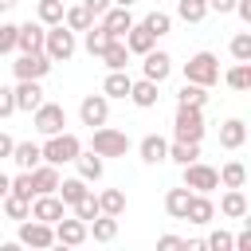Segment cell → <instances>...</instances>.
Wrapping results in <instances>:
<instances>
[{
	"label": "cell",
	"instance_id": "7a4b0ae2",
	"mask_svg": "<svg viewBox=\"0 0 251 251\" xmlns=\"http://www.w3.org/2000/svg\"><path fill=\"white\" fill-rule=\"evenodd\" d=\"M75 31L67 27V24H51L47 27V35H43V55L51 59V63H67L71 55H75Z\"/></svg>",
	"mask_w": 251,
	"mask_h": 251
},
{
	"label": "cell",
	"instance_id": "60d3db41",
	"mask_svg": "<svg viewBox=\"0 0 251 251\" xmlns=\"http://www.w3.org/2000/svg\"><path fill=\"white\" fill-rule=\"evenodd\" d=\"M141 24H145V27H149V31H153V35H157V39H161V35H169V31H173V16H169V12H149V16H145V20H141Z\"/></svg>",
	"mask_w": 251,
	"mask_h": 251
},
{
	"label": "cell",
	"instance_id": "b9f144b4",
	"mask_svg": "<svg viewBox=\"0 0 251 251\" xmlns=\"http://www.w3.org/2000/svg\"><path fill=\"white\" fill-rule=\"evenodd\" d=\"M231 55H235V63H251V31H239L231 39Z\"/></svg>",
	"mask_w": 251,
	"mask_h": 251
},
{
	"label": "cell",
	"instance_id": "5bb4252c",
	"mask_svg": "<svg viewBox=\"0 0 251 251\" xmlns=\"http://www.w3.org/2000/svg\"><path fill=\"white\" fill-rule=\"evenodd\" d=\"M12 94H16V110H24V114H31V110L43 102V86H39V78H16Z\"/></svg>",
	"mask_w": 251,
	"mask_h": 251
},
{
	"label": "cell",
	"instance_id": "7c38bea8",
	"mask_svg": "<svg viewBox=\"0 0 251 251\" xmlns=\"http://www.w3.org/2000/svg\"><path fill=\"white\" fill-rule=\"evenodd\" d=\"M31 216L43 224H55L67 216V204L59 200V192H39V196H31Z\"/></svg>",
	"mask_w": 251,
	"mask_h": 251
},
{
	"label": "cell",
	"instance_id": "603a6c76",
	"mask_svg": "<svg viewBox=\"0 0 251 251\" xmlns=\"http://www.w3.org/2000/svg\"><path fill=\"white\" fill-rule=\"evenodd\" d=\"M157 82H149V78H133L129 82V102L133 106H141V110H149V106H157Z\"/></svg>",
	"mask_w": 251,
	"mask_h": 251
},
{
	"label": "cell",
	"instance_id": "c3c4849f",
	"mask_svg": "<svg viewBox=\"0 0 251 251\" xmlns=\"http://www.w3.org/2000/svg\"><path fill=\"white\" fill-rule=\"evenodd\" d=\"M157 247H161V251H184V239H180V235H161Z\"/></svg>",
	"mask_w": 251,
	"mask_h": 251
},
{
	"label": "cell",
	"instance_id": "d6986e66",
	"mask_svg": "<svg viewBox=\"0 0 251 251\" xmlns=\"http://www.w3.org/2000/svg\"><path fill=\"white\" fill-rule=\"evenodd\" d=\"M137 153H141V161H145V165H161V161L169 157V141H165L161 133H145V137H141V145H137Z\"/></svg>",
	"mask_w": 251,
	"mask_h": 251
},
{
	"label": "cell",
	"instance_id": "cb8c5ba5",
	"mask_svg": "<svg viewBox=\"0 0 251 251\" xmlns=\"http://www.w3.org/2000/svg\"><path fill=\"white\" fill-rule=\"evenodd\" d=\"M98 59H102L110 71H126V67H129V47H126V39H110Z\"/></svg>",
	"mask_w": 251,
	"mask_h": 251
},
{
	"label": "cell",
	"instance_id": "ba28073f",
	"mask_svg": "<svg viewBox=\"0 0 251 251\" xmlns=\"http://www.w3.org/2000/svg\"><path fill=\"white\" fill-rule=\"evenodd\" d=\"M180 169H184V188H192V192H212V188H220V173H216L212 165L188 161V165H180Z\"/></svg>",
	"mask_w": 251,
	"mask_h": 251
},
{
	"label": "cell",
	"instance_id": "ab89813d",
	"mask_svg": "<svg viewBox=\"0 0 251 251\" xmlns=\"http://www.w3.org/2000/svg\"><path fill=\"white\" fill-rule=\"evenodd\" d=\"M82 43H86V51H90V55H102V51H106V43H110V31H106L102 24H98V27L90 24V27H86V39H82Z\"/></svg>",
	"mask_w": 251,
	"mask_h": 251
},
{
	"label": "cell",
	"instance_id": "f35d334b",
	"mask_svg": "<svg viewBox=\"0 0 251 251\" xmlns=\"http://www.w3.org/2000/svg\"><path fill=\"white\" fill-rule=\"evenodd\" d=\"M224 82H227L231 90H251V63H235V67L224 75Z\"/></svg>",
	"mask_w": 251,
	"mask_h": 251
},
{
	"label": "cell",
	"instance_id": "5b68a950",
	"mask_svg": "<svg viewBox=\"0 0 251 251\" xmlns=\"http://www.w3.org/2000/svg\"><path fill=\"white\" fill-rule=\"evenodd\" d=\"M90 149L106 161V157H126L129 153V137L122 129H110V126H94V137H90Z\"/></svg>",
	"mask_w": 251,
	"mask_h": 251
},
{
	"label": "cell",
	"instance_id": "816d5d0a",
	"mask_svg": "<svg viewBox=\"0 0 251 251\" xmlns=\"http://www.w3.org/2000/svg\"><path fill=\"white\" fill-rule=\"evenodd\" d=\"M231 8H235V0H208V12H220V16H224V12H231Z\"/></svg>",
	"mask_w": 251,
	"mask_h": 251
},
{
	"label": "cell",
	"instance_id": "8d00e7d4",
	"mask_svg": "<svg viewBox=\"0 0 251 251\" xmlns=\"http://www.w3.org/2000/svg\"><path fill=\"white\" fill-rule=\"evenodd\" d=\"M176 16L184 24H200L208 16V0H176Z\"/></svg>",
	"mask_w": 251,
	"mask_h": 251
},
{
	"label": "cell",
	"instance_id": "ac0fdd59",
	"mask_svg": "<svg viewBox=\"0 0 251 251\" xmlns=\"http://www.w3.org/2000/svg\"><path fill=\"white\" fill-rule=\"evenodd\" d=\"M86 239H94V243H110V239H118V216L98 212V216L86 224Z\"/></svg>",
	"mask_w": 251,
	"mask_h": 251
},
{
	"label": "cell",
	"instance_id": "f1b7e54d",
	"mask_svg": "<svg viewBox=\"0 0 251 251\" xmlns=\"http://www.w3.org/2000/svg\"><path fill=\"white\" fill-rule=\"evenodd\" d=\"M188 196H192V188H169L165 192V212L173 216V220H184V212H188Z\"/></svg>",
	"mask_w": 251,
	"mask_h": 251
},
{
	"label": "cell",
	"instance_id": "d4e9b609",
	"mask_svg": "<svg viewBox=\"0 0 251 251\" xmlns=\"http://www.w3.org/2000/svg\"><path fill=\"white\" fill-rule=\"evenodd\" d=\"M247 141V126H243V118H227L224 126H220V145L224 149H239Z\"/></svg>",
	"mask_w": 251,
	"mask_h": 251
},
{
	"label": "cell",
	"instance_id": "e575fe53",
	"mask_svg": "<svg viewBox=\"0 0 251 251\" xmlns=\"http://www.w3.org/2000/svg\"><path fill=\"white\" fill-rule=\"evenodd\" d=\"M0 204H4V216H8V220H16V224L31 216V200H24V196H16V192H8Z\"/></svg>",
	"mask_w": 251,
	"mask_h": 251
},
{
	"label": "cell",
	"instance_id": "3957f363",
	"mask_svg": "<svg viewBox=\"0 0 251 251\" xmlns=\"http://www.w3.org/2000/svg\"><path fill=\"white\" fill-rule=\"evenodd\" d=\"M173 137H176V141H200V137H204V106H180V102H176Z\"/></svg>",
	"mask_w": 251,
	"mask_h": 251
},
{
	"label": "cell",
	"instance_id": "bcb514c9",
	"mask_svg": "<svg viewBox=\"0 0 251 251\" xmlns=\"http://www.w3.org/2000/svg\"><path fill=\"white\" fill-rule=\"evenodd\" d=\"M12 114H16V94H12V86H0V122Z\"/></svg>",
	"mask_w": 251,
	"mask_h": 251
},
{
	"label": "cell",
	"instance_id": "74e56055",
	"mask_svg": "<svg viewBox=\"0 0 251 251\" xmlns=\"http://www.w3.org/2000/svg\"><path fill=\"white\" fill-rule=\"evenodd\" d=\"M220 184H224V188H243V184H247V169H243L239 161H227V165L220 169Z\"/></svg>",
	"mask_w": 251,
	"mask_h": 251
},
{
	"label": "cell",
	"instance_id": "4dcf8cb0",
	"mask_svg": "<svg viewBox=\"0 0 251 251\" xmlns=\"http://www.w3.org/2000/svg\"><path fill=\"white\" fill-rule=\"evenodd\" d=\"M165 161H176V165L200 161V141H173V145H169V157H165Z\"/></svg>",
	"mask_w": 251,
	"mask_h": 251
},
{
	"label": "cell",
	"instance_id": "2e32d148",
	"mask_svg": "<svg viewBox=\"0 0 251 251\" xmlns=\"http://www.w3.org/2000/svg\"><path fill=\"white\" fill-rule=\"evenodd\" d=\"M102 27L110 31V39H122V35L133 27V16H129V8H118V4H110V8L102 12Z\"/></svg>",
	"mask_w": 251,
	"mask_h": 251
},
{
	"label": "cell",
	"instance_id": "d590c367",
	"mask_svg": "<svg viewBox=\"0 0 251 251\" xmlns=\"http://www.w3.org/2000/svg\"><path fill=\"white\" fill-rule=\"evenodd\" d=\"M63 8H67V0H39L35 16L43 27H51V24H63Z\"/></svg>",
	"mask_w": 251,
	"mask_h": 251
},
{
	"label": "cell",
	"instance_id": "681fc988",
	"mask_svg": "<svg viewBox=\"0 0 251 251\" xmlns=\"http://www.w3.org/2000/svg\"><path fill=\"white\" fill-rule=\"evenodd\" d=\"M82 8H86L90 16H102V12L110 8V0H82Z\"/></svg>",
	"mask_w": 251,
	"mask_h": 251
},
{
	"label": "cell",
	"instance_id": "7402d4cb",
	"mask_svg": "<svg viewBox=\"0 0 251 251\" xmlns=\"http://www.w3.org/2000/svg\"><path fill=\"white\" fill-rule=\"evenodd\" d=\"M59 180H63V176H59V169H55V165H47V161H39V165L31 169V188H35V196H39V192H55V188H59Z\"/></svg>",
	"mask_w": 251,
	"mask_h": 251
},
{
	"label": "cell",
	"instance_id": "30bf717a",
	"mask_svg": "<svg viewBox=\"0 0 251 251\" xmlns=\"http://www.w3.org/2000/svg\"><path fill=\"white\" fill-rule=\"evenodd\" d=\"M12 71H16V78H43L51 71V59L43 51H20V59L12 63Z\"/></svg>",
	"mask_w": 251,
	"mask_h": 251
},
{
	"label": "cell",
	"instance_id": "484cf974",
	"mask_svg": "<svg viewBox=\"0 0 251 251\" xmlns=\"http://www.w3.org/2000/svg\"><path fill=\"white\" fill-rule=\"evenodd\" d=\"M12 161H16L20 169H35V165L43 161V149H39L35 141H16V145H12Z\"/></svg>",
	"mask_w": 251,
	"mask_h": 251
},
{
	"label": "cell",
	"instance_id": "8992f818",
	"mask_svg": "<svg viewBox=\"0 0 251 251\" xmlns=\"http://www.w3.org/2000/svg\"><path fill=\"white\" fill-rule=\"evenodd\" d=\"M31 126L43 133V137H51V133H63V126H67V110L59 106V102H39L35 110H31Z\"/></svg>",
	"mask_w": 251,
	"mask_h": 251
},
{
	"label": "cell",
	"instance_id": "8fae6325",
	"mask_svg": "<svg viewBox=\"0 0 251 251\" xmlns=\"http://www.w3.org/2000/svg\"><path fill=\"white\" fill-rule=\"evenodd\" d=\"M78 118H82V126H106L110 122V98L106 94H86L82 98V106H78Z\"/></svg>",
	"mask_w": 251,
	"mask_h": 251
},
{
	"label": "cell",
	"instance_id": "4fadbf2b",
	"mask_svg": "<svg viewBox=\"0 0 251 251\" xmlns=\"http://www.w3.org/2000/svg\"><path fill=\"white\" fill-rule=\"evenodd\" d=\"M141 59H145V63H141V78H149V82L161 86V82L173 75V59H169L165 51H145Z\"/></svg>",
	"mask_w": 251,
	"mask_h": 251
},
{
	"label": "cell",
	"instance_id": "ffe728a7",
	"mask_svg": "<svg viewBox=\"0 0 251 251\" xmlns=\"http://www.w3.org/2000/svg\"><path fill=\"white\" fill-rule=\"evenodd\" d=\"M247 212H251V204H247L243 188H227V192L220 196V216H227V220H243Z\"/></svg>",
	"mask_w": 251,
	"mask_h": 251
},
{
	"label": "cell",
	"instance_id": "1f68e13d",
	"mask_svg": "<svg viewBox=\"0 0 251 251\" xmlns=\"http://www.w3.org/2000/svg\"><path fill=\"white\" fill-rule=\"evenodd\" d=\"M63 24H67L71 31H86V27L94 24V16H90L82 4H71V8H63Z\"/></svg>",
	"mask_w": 251,
	"mask_h": 251
},
{
	"label": "cell",
	"instance_id": "f6af8a7d",
	"mask_svg": "<svg viewBox=\"0 0 251 251\" xmlns=\"http://www.w3.org/2000/svg\"><path fill=\"white\" fill-rule=\"evenodd\" d=\"M204 247H208V251H231V235H227V231H212V235L204 239Z\"/></svg>",
	"mask_w": 251,
	"mask_h": 251
},
{
	"label": "cell",
	"instance_id": "836d02e7",
	"mask_svg": "<svg viewBox=\"0 0 251 251\" xmlns=\"http://www.w3.org/2000/svg\"><path fill=\"white\" fill-rule=\"evenodd\" d=\"M98 208H102L106 216H122V212H126V192H122V188H106V192H98Z\"/></svg>",
	"mask_w": 251,
	"mask_h": 251
},
{
	"label": "cell",
	"instance_id": "4316f807",
	"mask_svg": "<svg viewBox=\"0 0 251 251\" xmlns=\"http://www.w3.org/2000/svg\"><path fill=\"white\" fill-rule=\"evenodd\" d=\"M71 165H78V176H82L86 184H90V180H98V176H102V169H106V165H102V157H98L94 149H90V153H82V149H78V157H75Z\"/></svg>",
	"mask_w": 251,
	"mask_h": 251
},
{
	"label": "cell",
	"instance_id": "44dd1931",
	"mask_svg": "<svg viewBox=\"0 0 251 251\" xmlns=\"http://www.w3.org/2000/svg\"><path fill=\"white\" fill-rule=\"evenodd\" d=\"M122 39H126L129 55H145V51H153V43H157V35H153V31H149L145 24H133V27H129V31L122 35Z\"/></svg>",
	"mask_w": 251,
	"mask_h": 251
},
{
	"label": "cell",
	"instance_id": "9a60e30c",
	"mask_svg": "<svg viewBox=\"0 0 251 251\" xmlns=\"http://www.w3.org/2000/svg\"><path fill=\"white\" fill-rule=\"evenodd\" d=\"M184 220L196 224V227H204V224L216 220V204L208 200V192H192V196H188V212H184Z\"/></svg>",
	"mask_w": 251,
	"mask_h": 251
},
{
	"label": "cell",
	"instance_id": "ee69618b",
	"mask_svg": "<svg viewBox=\"0 0 251 251\" xmlns=\"http://www.w3.org/2000/svg\"><path fill=\"white\" fill-rule=\"evenodd\" d=\"M98 212H102V208H98V196H94V192H86V196L75 204V216H78V220H86V224H90Z\"/></svg>",
	"mask_w": 251,
	"mask_h": 251
},
{
	"label": "cell",
	"instance_id": "11a10c76",
	"mask_svg": "<svg viewBox=\"0 0 251 251\" xmlns=\"http://www.w3.org/2000/svg\"><path fill=\"white\" fill-rule=\"evenodd\" d=\"M16 8V0H0V12H12Z\"/></svg>",
	"mask_w": 251,
	"mask_h": 251
},
{
	"label": "cell",
	"instance_id": "83f0119b",
	"mask_svg": "<svg viewBox=\"0 0 251 251\" xmlns=\"http://www.w3.org/2000/svg\"><path fill=\"white\" fill-rule=\"evenodd\" d=\"M55 192H59V200H63L67 208H75L90 188H86V180H82V176H67V180H59V188H55Z\"/></svg>",
	"mask_w": 251,
	"mask_h": 251
},
{
	"label": "cell",
	"instance_id": "277c9868",
	"mask_svg": "<svg viewBox=\"0 0 251 251\" xmlns=\"http://www.w3.org/2000/svg\"><path fill=\"white\" fill-rule=\"evenodd\" d=\"M184 78L188 82H200V86H216L220 82V59L212 51H196L188 63H184Z\"/></svg>",
	"mask_w": 251,
	"mask_h": 251
},
{
	"label": "cell",
	"instance_id": "f907efd6",
	"mask_svg": "<svg viewBox=\"0 0 251 251\" xmlns=\"http://www.w3.org/2000/svg\"><path fill=\"white\" fill-rule=\"evenodd\" d=\"M231 12H239V20L243 24H251V0H235V8Z\"/></svg>",
	"mask_w": 251,
	"mask_h": 251
},
{
	"label": "cell",
	"instance_id": "6da1fadb",
	"mask_svg": "<svg viewBox=\"0 0 251 251\" xmlns=\"http://www.w3.org/2000/svg\"><path fill=\"white\" fill-rule=\"evenodd\" d=\"M39 149H43V161L59 169V165H71V161L78 157L82 141H78L75 133H67V129H63V133H51V137H47V141H43Z\"/></svg>",
	"mask_w": 251,
	"mask_h": 251
},
{
	"label": "cell",
	"instance_id": "e0dca14e",
	"mask_svg": "<svg viewBox=\"0 0 251 251\" xmlns=\"http://www.w3.org/2000/svg\"><path fill=\"white\" fill-rule=\"evenodd\" d=\"M43 35H47V27L43 24H20L16 27V51H43Z\"/></svg>",
	"mask_w": 251,
	"mask_h": 251
},
{
	"label": "cell",
	"instance_id": "7dc6e473",
	"mask_svg": "<svg viewBox=\"0 0 251 251\" xmlns=\"http://www.w3.org/2000/svg\"><path fill=\"white\" fill-rule=\"evenodd\" d=\"M16 51V24H0V55Z\"/></svg>",
	"mask_w": 251,
	"mask_h": 251
},
{
	"label": "cell",
	"instance_id": "f546056e",
	"mask_svg": "<svg viewBox=\"0 0 251 251\" xmlns=\"http://www.w3.org/2000/svg\"><path fill=\"white\" fill-rule=\"evenodd\" d=\"M129 82H133V78H129L126 71H110L106 82H102V94H106V98H129Z\"/></svg>",
	"mask_w": 251,
	"mask_h": 251
},
{
	"label": "cell",
	"instance_id": "7bdbcfd3",
	"mask_svg": "<svg viewBox=\"0 0 251 251\" xmlns=\"http://www.w3.org/2000/svg\"><path fill=\"white\" fill-rule=\"evenodd\" d=\"M8 192L31 200V196H35V188H31V169H20V176H12V188H8Z\"/></svg>",
	"mask_w": 251,
	"mask_h": 251
},
{
	"label": "cell",
	"instance_id": "db71d44e",
	"mask_svg": "<svg viewBox=\"0 0 251 251\" xmlns=\"http://www.w3.org/2000/svg\"><path fill=\"white\" fill-rule=\"evenodd\" d=\"M8 188H12V176H8V173H0V200L8 196Z\"/></svg>",
	"mask_w": 251,
	"mask_h": 251
},
{
	"label": "cell",
	"instance_id": "9f6ffc18",
	"mask_svg": "<svg viewBox=\"0 0 251 251\" xmlns=\"http://www.w3.org/2000/svg\"><path fill=\"white\" fill-rule=\"evenodd\" d=\"M110 4H118V8H129V4H133V0H110Z\"/></svg>",
	"mask_w": 251,
	"mask_h": 251
},
{
	"label": "cell",
	"instance_id": "52a82bcc",
	"mask_svg": "<svg viewBox=\"0 0 251 251\" xmlns=\"http://www.w3.org/2000/svg\"><path fill=\"white\" fill-rule=\"evenodd\" d=\"M24 247H35V251H47V247H55V227L51 224H43V220H35V216H27V220H20V235H16Z\"/></svg>",
	"mask_w": 251,
	"mask_h": 251
},
{
	"label": "cell",
	"instance_id": "f5cc1de1",
	"mask_svg": "<svg viewBox=\"0 0 251 251\" xmlns=\"http://www.w3.org/2000/svg\"><path fill=\"white\" fill-rule=\"evenodd\" d=\"M12 145H16V141H12V137L0 129V161H4V157H12Z\"/></svg>",
	"mask_w": 251,
	"mask_h": 251
},
{
	"label": "cell",
	"instance_id": "d6a6232c",
	"mask_svg": "<svg viewBox=\"0 0 251 251\" xmlns=\"http://www.w3.org/2000/svg\"><path fill=\"white\" fill-rule=\"evenodd\" d=\"M176 102H180V106H204V102H208V86L184 78V86L176 90Z\"/></svg>",
	"mask_w": 251,
	"mask_h": 251
},
{
	"label": "cell",
	"instance_id": "9c48e42d",
	"mask_svg": "<svg viewBox=\"0 0 251 251\" xmlns=\"http://www.w3.org/2000/svg\"><path fill=\"white\" fill-rule=\"evenodd\" d=\"M51 227H55V243H63V247H82L86 243V220H78V216H63Z\"/></svg>",
	"mask_w": 251,
	"mask_h": 251
}]
</instances>
